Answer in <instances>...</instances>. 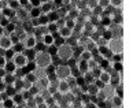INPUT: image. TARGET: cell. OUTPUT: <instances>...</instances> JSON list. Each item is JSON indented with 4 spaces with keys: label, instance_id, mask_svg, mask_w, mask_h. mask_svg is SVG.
Listing matches in <instances>:
<instances>
[{
    "label": "cell",
    "instance_id": "obj_1",
    "mask_svg": "<svg viewBox=\"0 0 133 108\" xmlns=\"http://www.w3.org/2000/svg\"><path fill=\"white\" fill-rule=\"evenodd\" d=\"M33 63H34V66H36V67L47 68L50 64H52V63H54V56L48 51L36 52L34 59H33Z\"/></svg>",
    "mask_w": 133,
    "mask_h": 108
},
{
    "label": "cell",
    "instance_id": "obj_2",
    "mask_svg": "<svg viewBox=\"0 0 133 108\" xmlns=\"http://www.w3.org/2000/svg\"><path fill=\"white\" fill-rule=\"evenodd\" d=\"M73 53H74V48L67 42H63L62 45L56 47V57L63 63H66L70 57H73Z\"/></svg>",
    "mask_w": 133,
    "mask_h": 108
},
{
    "label": "cell",
    "instance_id": "obj_3",
    "mask_svg": "<svg viewBox=\"0 0 133 108\" xmlns=\"http://www.w3.org/2000/svg\"><path fill=\"white\" fill-rule=\"evenodd\" d=\"M56 78L58 80H67L69 77H71V67L67 64V63H59V64H55V71Z\"/></svg>",
    "mask_w": 133,
    "mask_h": 108
},
{
    "label": "cell",
    "instance_id": "obj_4",
    "mask_svg": "<svg viewBox=\"0 0 133 108\" xmlns=\"http://www.w3.org/2000/svg\"><path fill=\"white\" fill-rule=\"evenodd\" d=\"M107 48L112 53H122L124 52V41H122V38H110L107 42Z\"/></svg>",
    "mask_w": 133,
    "mask_h": 108
},
{
    "label": "cell",
    "instance_id": "obj_5",
    "mask_svg": "<svg viewBox=\"0 0 133 108\" xmlns=\"http://www.w3.org/2000/svg\"><path fill=\"white\" fill-rule=\"evenodd\" d=\"M12 63L15 64L17 68H22V70H23V68H26V67L29 66L30 60L28 59V56H26L25 52H19V53H15V55H14Z\"/></svg>",
    "mask_w": 133,
    "mask_h": 108
},
{
    "label": "cell",
    "instance_id": "obj_6",
    "mask_svg": "<svg viewBox=\"0 0 133 108\" xmlns=\"http://www.w3.org/2000/svg\"><path fill=\"white\" fill-rule=\"evenodd\" d=\"M12 45H14V42L11 41L10 34L4 33V34H2V36H0V51L4 52V51L10 49V48H12Z\"/></svg>",
    "mask_w": 133,
    "mask_h": 108
},
{
    "label": "cell",
    "instance_id": "obj_7",
    "mask_svg": "<svg viewBox=\"0 0 133 108\" xmlns=\"http://www.w3.org/2000/svg\"><path fill=\"white\" fill-rule=\"evenodd\" d=\"M29 10H30V6L28 7H19L15 12V18L19 21V23H22L23 21H28V19H30L29 17Z\"/></svg>",
    "mask_w": 133,
    "mask_h": 108
},
{
    "label": "cell",
    "instance_id": "obj_8",
    "mask_svg": "<svg viewBox=\"0 0 133 108\" xmlns=\"http://www.w3.org/2000/svg\"><path fill=\"white\" fill-rule=\"evenodd\" d=\"M108 30H110L112 38H122V36H124V27H122V25H118V23H112L111 26L107 27Z\"/></svg>",
    "mask_w": 133,
    "mask_h": 108
},
{
    "label": "cell",
    "instance_id": "obj_9",
    "mask_svg": "<svg viewBox=\"0 0 133 108\" xmlns=\"http://www.w3.org/2000/svg\"><path fill=\"white\" fill-rule=\"evenodd\" d=\"M37 37L34 36V34H28V37L25 38V41H23V47H25V49H34V47H36L37 44Z\"/></svg>",
    "mask_w": 133,
    "mask_h": 108
},
{
    "label": "cell",
    "instance_id": "obj_10",
    "mask_svg": "<svg viewBox=\"0 0 133 108\" xmlns=\"http://www.w3.org/2000/svg\"><path fill=\"white\" fill-rule=\"evenodd\" d=\"M38 41H41L44 45H45L47 48L48 47H51L54 45V41H55V37H54V34L52 33H47V34H43V36L40 38H37Z\"/></svg>",
    "mask_w": 133,
    "mask_h": 108
},
{
    "label": "cell",
    "instance_id": "obj_11",
    "mask_svg": "<svg viewBox=\"0 0 133 108\" xmlns=\"http://www.w3.org/2000/svg\"><path fill=\"white\" fill-rule=\"evenodd\" d=\"M56 86H58V93H61V95H65V93H67L69 90L71 89L70 85H69V82H67V80H59L58 83H56Z\"/></svg>",
    "mask_w": 133,
    "mask_h": 108
},
{
    "label": "cell",
    "instance_id": "obj_12",
    "mask_svg": "<svg viewBox=\"0 0 133 108\" xmlns=\"http://www.w3.org/2000/svg\"><path fill=\"white\" fill-rule=\"evenodd\" d=\"M110 103H111V108H119L124 105V97H119L117 95H112L110 97Z\"/></svg>",
    "mask_w": 133,
    "mask_h": 108
},
{
    "label": "cell",
    "instance_id": "obj_13",
    "mask_svg": "<svg viewBox=\"0 0 133 108\" xmlns=\"http://www.w3.org/2000/svg\"><path fill=\"white\" fill-rule=\"evenodd\" d=\"M71 33H73V30L67 26H63L61 29H58V36L62 37L63 40H67L69 37H71Z\"/></svg>",
    "mask_w": 133,
    "mask_h": 108
},
{
    "label": "cell",
    "instance_id": "obj_14",
    "mask_svg": "<svg viewBox=\"0 0 133 108\" xmlns=\"http://www.w3.org/2000/svg\"><path fill=\"white\" fill-rule=\"evenodd\" d=\"M88 60H82V59L78 57L77 59V63H76V67H77V70L80 71V74L82 75L85 71H88Z\"/></svg>",
    "mask_w": 133,
    "mask_h": 108
},
{
    "label": "cell",
    "instance_id": "obj_15",
    "mask_svg": "<svg viewBox=\"0 0 133 108\" xmlns=\"http://www.w3.org/2000/svg\"><path fill=\"white\" fill-rule=\"evenodd\" d=\"M96 48H97V47H96V41L92 40L91 37H87V38H85V42H84V49H88V51L93 52Z\"/></svg>",
    "mask_w": 133,
    "mask_h": 108
},
{
    "label": "cell",
    "instance_id": "obj_16",
    "mask_svg": "<svg viewBox=\"0 0 133 108\" xmlns=\"http://www.w3.org/2000/svg\"><path fill=\"white\" fill-rule=\"evenodd\" d=\"M17 80V75L15 74H11V73H6V75L3 77L2 82L4 85H14V82Z\"/></svg>",
    "mask_w": 133,
    "mask_h": 108
},
{
    "label": "cell",
    "instance_id": "obj_17",
    "mask_svg": "<svg viewBox=\"0 0 133 108\" xmlns=\"http://www.w3.org/2000/svg\"><path fill=\"white\" fill-rule=\"evenodd\" d=\"M40 10H41V14H45V15H47L48 12L54 11V6H52L51 2H41Z\"/></svg>",
    "mask_w": 133,
    "mask_h": 108
},
{
    "label": "cell",
    "instance_id": "obj_18",
    "mask_svg": "<svg viewBox=\"0 0 133 108\" xmlns=\"http://www.w3.org/2000/svg\"><path fill=\"white\" fill-rule=\"evenodd\" d=\"M21 26H22V30L25 32V33H28V34H33L34 27H33V25H32L30 19H28V21H23V22L21 23Z\"/></svg>",
    "mask_w": 133,
    "mask_h": 108
},
{
    "label": "cell",
    "instance_id": "obj_19",
    "mask_svg": "<svg viewBox=\"0 0 133 108\" xmlns=\"http://www.w3.org/2000/svg\"><path fill=\"white\" fill-rule=\"evenodd\" d=\"M15 12H17V10H12V8H10V7H7V6H4V7L2 8V15L6 17V18H8V19H11V18L15 17Z\"/></svg>",
    "mask_w": 133,
    "mask_h": 108
},
{
    "label": "cell",
    "instance_id": "obj_20",
    "mask_svg": "<svg viewBox=\"0 0 133 108\" xmlns=\"http://www.w3.org/2000/svg\"><path fill=\"white\" fill-rule=\"evenodd\" d=\"M97 78H99V80H100L103 83H104V85H107V83H110V71H107V70H102Z\"/></svg>",
    "mask_w": 133,
    "mask_h": 108
},
{
    "label": "cell",
    "instance_id": "obj_21",
    "mask_svg": "<svg viewBox=\"0 0 133 108\" xmlns=\"http://www.w3.org/2000/svg\"><path fill=\"white\" fill-rule=\"evenodd\" d=\"M112 23H114V22H112V18L111 17H100V23H99V25L102 27L107 29L108 26H111Z\"/></svg>",
    "mask_w": 133,
    "mask_h": 108
},
{
    "label": "cell",
    "instance_id": "obj_22",
    "mask_svg": "<svg viewBox=\"0 0 133 108\" xmlns=\"http://www.w3.org/2000/svg\"><path fill=\"white\" fill-rule=\"evenodd\" d=\"M102 90H103V93L107 96V99H110V97L114 95V86L111 85V83H107V85H104L102 88Z\"/></svg>",
    "mask_w": 133,
    "mask_h": 108
},
{
    "label": "cell",
    "instance_id": "obj_23",
    "mask_svg": "<svg viewBox=\"0 0 133 108\" xmlns=\"http://www.w3.org/2000/svg\"><path fill=\"white\" fill-rule=\"evenodd\" d=\"M80 59H82V60H89V59H92L93 57V53L91 52V51H88V49H81V52H80V56H78Z\"/></svg>",
    "mask_w": 133,
    "mask_h": 108
},
{
    "label": "cell",
    "instance_id": "obj_24",
    "mask_svg": "<svg viewBox=\"0 0 133 108\" xmlns=\"http://www.w3.org/2000/svg\"><path fill=\"white\" fill-rule=\"evenodd\" d=\"M40 15H41L40 7H30V10H29V17L30 18H38Z\"/></svg>",
    "mask_w": 133,
    "mask_h": 108
},
{
    "label": "cell",
    "instance_id": "obj_25",
    "mask_svg": "<svg viewBox=\"0 0 133 108\" xmlns=\"http://www.w3.org/2000/svg\"><path fill=\"white\" fill-rule=\"evenodd\" d=\"M4 70H6V73H11V74H15L17 67H15V64L12 63V60H10V62L6 63V66H4Z\"/></svg>",
    "mask_w": 133,
    "mask_h": 108
},
{
    "label": "cell",
    "instance_id": "obj_26",
    "mask_svg": "<svg viewBox=\"0 0 133 108\" xmlns=\"http://www.w3.org/2000/svg\"><path fill=\"white\" fill-rule=\"evenodd\" d=\"M110 68L112 71H122V62H110Z\"/></svg>",
    "mask_w": 133,
    "mask_h": 108
},
{
    "label": "cell",
    "instance_id": "obj_27",
    "mask_svg": "<svg viewBox=\"0 0 133 108\" xmlns=\"http://www.w3.org/2000/svg\"><path fill=\"white\" fill-rule=\"evenodd\" d=\"M56 14H58V17L59 18H65L66 15H67V10H66V7L65 6H61V7H58V8H55L54 10Z\"/></svg>",
    "mask_w": 133,
    "mask_h": 108
},
{
    "label": "cell",
    "instance_id": "obj_28",
    "mask_svg": "<svg viewBox=\"0 0 133 108\" xmlns=\"http://www.w3.org/2000/svg\"><path fill=\"white\" fill-rule=\"evenodd\" d=\"M10 107H15V103H14L12 97H6L3 99V108H10Z\"/></svg>",
    "mask_w": 133,
    "mask_h": 108
},
{
    "label": "cell",
    "instance_id": "obj_29",
    "mask_svg": "<svg viewBox=\"0 0 133 108\" xmlns=\"http://www.w3.org/2000/svg\"><path fill=\"white\" fill-rule=\"evenodd\" d=\"M32 86H33V82L26 80L25 75H23V78H22V90H30Z\"/></svg>",
    "mask_w": 133,
    "mask_h": 108
},
{
    "label": "cell",
    "instance_id": "obj_30",
    "mask_svg": "<svg viewBox=\"0 0 133 108\" xmlns=\"http://www.w3.org/2000/svg\"><path fill=\"white\" fill-rule=\"evenodd\" d=\"M87 63H88V70H89V71L95 70V68H96L97 66H99V63H97L93 57H92V59H89V60H88Z\"/></svg>",
    "mask_w": 133,
    "mask_h": 108
},
{
    "label": "cell",
    "instance_id": "obj_31",
    "mask_svg": "<svg viewBox=\"0 0 133 108\" xmlns=\"http://www.w3.org/2000/svg\"><path fill=\"white\" fill-rule=\"evenodd\" d=\"M6 93H7V96H14L17 93V89H15V86L14 85H6Z\"/></svg>",
    "mask_w": 133,
    "mask_h": 108
},
{
    "label": "cell",
    "instance_id": "obj_32",
    "mask_svg": "<svg viewBox=\"0 0 133 108\" xmlns=\"http://www.w3.org/2000/svg\"><path fill=\"white\" fill-rule=\"evenodd\" d=\"M12 49L15 51V53H19V52H25V47H23L22 42H17L12 45Z\"/></svg>",
    "mask_w": 133,
    "mask_h": 108
},
{
    "label": "cell",
    "instance_id": "obj_33",
    "mask_svg": "<svg viewBox=\"0 0 133 108\" xmlns=\"http://www.w3.org/2000/svg\"><path fill=\"white\" fill-rule=\"evenodd\" d=\"M14 55H15V51L12 49V48H10V49H7V51H4V56H6V59L10 62V60H12V57H14Z\"/></svg>",
    "mask_w": 133,
    "mask_h": 108
},
{
    "label": "cell",
    "instance_id": "obj_34",
    "mask_svg": "<svg viewBox=\"0 0 133 108\" xmlns=\"http://www.w3.org/2000/svg\"><path fill=\"white\" fill-rule=\"evenodd\" d=\"M107 42H108V41L106 40L104 37L99 36V38L96 40V47H97V48H99V47H107Z\"/></svg>",
    "mask_w": 133,
    "mask_h": 108
},
{
    "label": "cell",
    "instance_id": "obj_35",
    "mask_svg": "<svg viewBox=\"0 0 133 108\" xmlns=\"http://www.w3.org/2000/svg\"><path fill=\"white\" fill-rule=\"evenodd\" d=\"M38 22H40V26H41V25L47 26L48 23H50V21H48V18H47V15H45V14H41V15L38 17Z\"/></svg>",
    "mask_w": 133,
    "mask_h": 108
},
{
    "label": "cell",
    "instance_id": "obj_36",
    "mask_svg": "<svg viewBox=\"0 0 133 108\" xmlns=\"http://www.w3.org/2000/svg\"><path fill=\"white\" fill-rule=\"evenodd\" d=\"M85 6H87V8H89L92 11V10L97 6V2L96 0H85Z\"/></svg>",
    "mask_w": 133,
    "mask_h": 108
},
{
    "label": "cell",
    "instance_id": "obj_37",
    "mask_svg": "<svg viewBox=\"0 0 133 108\" xmlns=\"http://www.w3.org/2000/svg\"><path fill=\"white\" fill-rule=\"evenodd\" d=\"M26 107H28V108H32V107H33V108H37V103H36V100L33 99V96L29 97V99L26 100Z\"/></svg>",
    "mask_w": 133,
    "mask_h": 108
},
{
    "label": "cell",
    "instance_id": "obj_38",
    "mask_svg": "<svg viewBox=\"0 0 133 108\" xmlns=\"http://www.w3.org/2000/svg\"><path fill=\"white\" fill-rule=\"evenodd\" d=\"M124 4V0H110V6L112 8H118V7H122Z\"/></svg>",
    "mask_w": 133,
    "mask_h": 108
},
{
    "label": "cell",
    "instance_id": "obj_39",
    "mask_svg": "<svg viewBox=\"0 0 133 108\" xmlns=\"http://www.w3.org/2000/svg\"><path fill=\"white\" fill-rule=\"evenodd\" d=\"M47 18H48V21H50V22H56V19L59 17H58V14L55 11H51V12L47 14Z\"/></svg>",
    "mask_w": 133,
    "mask_h": 108
},
{
    "label": "cell",
    "instance_id": "obj_40",
    "mask_svg": "<svg viewBox=\"0 0 133 108\" xmlns=\"http://www.w3.org/2000/svg\"><path fill=\"white\" fill-rule=\"evenodd\" d=\"M25 78H26V80H29V81H32L33 83H34V82L37 81V78H36V75H34L33 70H30L29 73H26V74H25Z\"/></svg>",
    "mask_w": 133,
    "mask_h": 108
},
{
    "label": "cell",
    "instance_id": "obj_41",
    "mask_svg": "<svg viewBox=\"0 0 133 108\" xmlns=\"http://www.w3.org/2000/svg\"><path fill=\"white\" fill-rule=\"evenodd\" d=\"M34 51L36 52H41V51H47V47L44 45V44L41 42V41H37V44H36V47H34Z\"/></svg>",
    "mask_w": 133,
    "mask_h": 108
},
{
    "label": "cell",
    "instance_id": "obj_42",
    "mask_svg": "<svg viewBox=\"0 0 133 108\" xmlns=\"http://www.w3.org/2000/svg\"><path fill=\"white\" fill-rule=\"evenodd\" d=\"M122 59H124V55H122V53H112L111 62H122Z\"/></svg>",
    "mask_w": 133,
    "mask_h": 108
},
{
    "label": "cell",
    "instance_id": "obj_43",
    "mask_svg": "<svg viewBox=\"0 0 133 108\" xmlns=\"http://www.w3.org/2000/svg\"><path fill=\"white\" fill-rule=\"evenodd\" d=\"M55 25H56L58 29H61V27H63V26H66L65 18H58V19H56V22H55Z\"/></svg>",
    "mask_w": 133,
    "mask_h": 108
},
{
    "label": "cell",
    "instance_id": "obj_44",
    "mask_svg": "<svg viewBox=\"0 0 133 108\" xmlns=\"http://www.w3.org/2000/svg\"><path fill=\"white\" fill-rule=\"evenodd\" d=\"M97 6H100L102 8H106L107 6H110V0H97Z\"/></svg>",
    "mask_w": 133,
    "mask_h": 108
},
{
    "label": "cell",
    "instance_id": "obj_45",
    "mask_svg": "<svg viewBox=\"0 0 133 108\" xmlns=\"http://www.w3.org/2000/svg\"><path fill=\"white\" fill-rule=\"evenodd\" d=\"M41 0H29V6L30 7H40Z\"/></svg>",
    "mask_w": 133,
    "mask_h": 108
},
{
    "label": "cell",
    "instance_id": "obj_46",
    "mask_svg": "<svg viewBox=\"0 0 133 108\" xmlns=\"http://www.w3.org/2000/svg\"><path fill=\"white\" fill-rule=\"evenodd\" d=\"M102 11H103V8H102L100 6H96L95 8L92 10V14H93V15H100Z\"/></svg>",
    "mask_w": 133,
    "mask_h": 108
},
{
    "label": "cell",
    "instance_id": "obj_47",
    "mask_svg": "<svg viewBox=\"0 0 133 108\" xmlns=\"http://www.w3.org/2000/svg\"><path fill=\"white\" fill-rule=\"evenodd\" d=\"M7 62H8V60L6 59V56H4V53H0V67H4Z\"/></svg>",
    "mask_w": 133,
    "mask_h": 108
},
{
    "label": "cell",
    "instance_id": "obj_48",
    "mask_svg": "<svg viewBox=\"0 0 133 108\" xmlns=\"http://www.w3.org/2000/svg\"><path fill=\"white\" fill-rule=\"evenodd\" d=\"M10 23V19L6 18V17H2V21H0V26H3V27H6L7 25Z\"/></svg>",
    "mask_w": 133,
    "mask_h": 108
},
{
    "label": "cell",
    "instance_id": "obj_49",
    "mask_svg": "<svg viewBox=\"0 0 133 108\" xmlns=\"http://www.w3.org/2000/svg\"><path fill=\"white\" fill-rule=\"evenodd\" d=\"M30 22H32V25H33V27H34V29L40 26V22H38V18H30Z\"/></svg>",
    "mask_w": 133,
    "mask_h": 108
},
{
    "label": "cell",
    "instance_id": "obj_50",
    "mask_svg": "<svg viewBox=\"0 0 133 108\" xmlns=\"http://www.w3.org/2000/svg\"><path fill=\"white\" fill-rule=\"evenodd\" d=\"M51 3H52V6H54V10L62 6V0H51Z\"/></svg>",
    "mask_w": 133,
    "mask_h": 108
},
{
    "label": "cell",
    "instance_id": "obj_51",
    "mask_svg": "<svg viewBox=\"0 0 133 108\" xmlns=\"http://www.w3.org/2000/svg\"><path fill=\"white\" fill-rule=\"evenodd\" d=\"M93 82H95V85H96L97 88H99V89H102V88L104 86V83H103V82H102V81L99 80V78H96V80L93 81Z\"/></svg>",
    "mask_w": 133,
    "mask_h": 108
},
{
    "label": "cell",
    "instance_id": "obj_52",
    "mask_svg": "<svg viewBox=\"0 0 133 108\" xmlns=\"http://www.w3.org/2000/svg\"><path fill=\"white\" fill-rule=\"evenodd\" d=\"M19 4H21V7H28L29 6V0H18Z\"/></svg>",
    "mask_w": 133,
    "mask_h": 108
},
{
    "label": "cell",
    "instance_id": "obj_53",
    "mask_svg": "<svg viewBox=\"0 0 133 108\" xmlns=\"http://www.w3.org/2000/svg\"><path fill=\"white\" fill-rule=\"evenodd\" d=\"M70 3H71V0H62V6H67Z\"/></svg>",
    "mask_w": 133,
    "mask_h": 108
},
{
    "label": "cell",
    "instance_id": "obj_54",
    "mask_svg": "<svg viewBox=\"0 0 133 108\" xmlns=\"http://www.w3.org/2000/svg\"><path fill=\"white\" fill-rule=\"evenodd\" d=\"M2 8H3V6H2V3H0V12H2Z\"/></svg>",
    "mask_w": 133,
    "mask_h": 108
},
{
    "label": "cell",
    "instance_id": "obj_55",
    "mask_svg": "<svg viewBox=\"0 0 133 108\" xmlns=\"http://www.w3.org/2000/svg\"><path fill=\"white\" fill-rule=\"evenodd\" d=\"M2 17H3V15H2V12H0V21H2Z\"/></svg>",
    "mask_w": 133,
    "mask_h": 108
},
{
    "label": "cell",
    "instance_id": "obj_56",
    "mask_svg": "<svg viewBox=\"0 0 133 108\" xmlns=\"http://www.w3.org/2000/svg\"><path fill=\"white\" fill-rule=\"evenodd\" d=\"M71 2H73V3H76V2H77V0H71Z\"/></svg>",
    "mask_w": 133,
    "mask_h": 108
},
{
    "label": "cell",
    "instance_id": "obj_57",
    "mask_svg": "<svg viewBox=\"0 0 133 108\" xmlns=\"http://www.w3.org/2000/svg\"><path fill=\"white\" fill-rule=\"evenodd\" d=\"M96 2H97V0H96Z\"/></svg>",
    "mask_w": 133,
    "mask_h": 108
}]
</instances>
